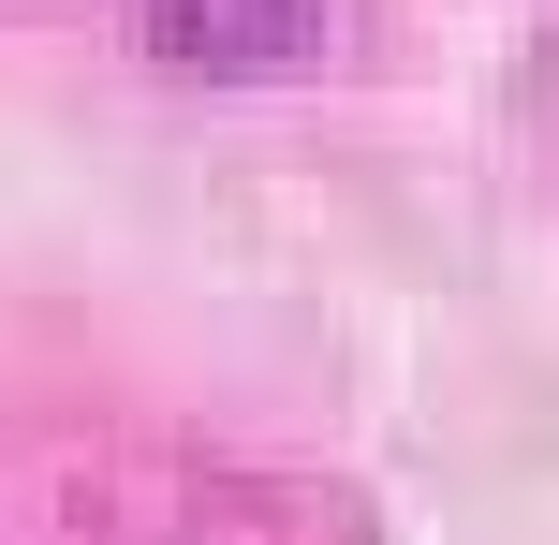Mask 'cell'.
<instances>
[{
  "instance_id": "obj_1",
  "label": "cell",
  "mask_w": 559,
  "mask_h": 545,
  "mask_svg": "<svg viewBox=\"0 0 559 545\" xmlns=\"http://www.w3.org/2000/svg\"><path fill=\"white\" fill-rule=\"evenodd\" d=\"M163 59H206V74H265V59L309 45V0H147Z\"/></svg>"
}]
</instances>
